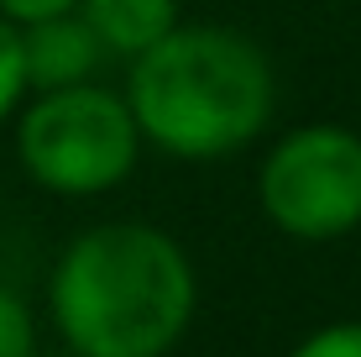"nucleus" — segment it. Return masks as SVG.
I'll use <instances>...</instances> for the list:
<instances>
[{
  "label": "nucleus",
  "instance_id": "obj_1",
  "mask_svg": "<svg viewBox=\"0 0 361 357\" xmlns=\"http://www.w3.org/2000/svg\"><path fill=\"white\" fill-rule=\"evenodd\" d=\"M194 315V268L157 226L84 231L53 274V321L79 357H163Z\"/></svg>",
  "mask_w": 361,
  "mask_h": 357
},
{
  "label": "nucleus",
  "instance_id": "obj_2",
  "mask_svg": "<svg viewBox=\"0 0 361 357\" xmlns=\"http://www.w3.org/2000/svg\"><path fill=\"white\" fill-rule=\"evenodd\" d=\"M126 105L173 158H226L272 116V64L241 32L173 27L136 53Z\"/></svg>",
  "mask_w": 361,
  "mask_h": 357
},
{
  "label": "nucleus",
  "instance_id": "obj_3",
  "mask_svg": "<svg viewBox=\"0 0 361 357\" xmlns=\"http://www.w3.org/2000/svg\"><path fill=\"white\" fill-rule=\"evenodd\" d=\"M16 147L42 189L99 194L131 174L142 127L121 95L68 84V90H42V100L16 127Z\"/></svg>",
  "mask_w": 361,
  "mask_h": 357
},
{
  "label": "nucleus",
  "instance_id": "obj_4",
  "mask_svg": "<svg viewBox=\"0 0 361 357\" xmlns=\"http://www.w3.org/2000/svg\"><path fill=\"white\" fill-rule=\"evenodd\" d=\"M262 211L298 242H330L361 226V137L345 127H304L267 153Z\"/></svg>",
  "mask_w": 361,
  "mask_h": 357
},
{
  "label": "nucleus",
  "instance_id": "obj_5",
  "mask_svg": "<svg viewBox=\"0 0 361 357\" xmlns=\"http://www.w3.org/2000/svg\"><path fill=\"white\" fill-rule=\"evenodd\" d=\"M105 58V42L79 11L21 27V64H27L32 90H68V84H90V74Z\"/></svg>",
  "mask_w": 361,
  "mask_h": 357
},
{
  "label": "nucleus",
  "instance_id": "obj_6",
  "mask_svg": "<svg viewBox=\"0 0 361 357\" xmlns=\"http://www.w3.org/2000/svg\"><path fill=\"white\" fill-rule=\"evenodd\" d=\"M79 16L94 27L105 53L136 58L178 27V0H79Z\"/></svg>",
  "mask_w": 361,
  "mask_h": 357
},
{
  "label": "nucleus",
  "instance_id": "obj_7",
  "mask_svg": "<svg viewBox=\"0 0 361 357\" xmlns=\"http://www.w3.org/2000/svg\"><path fill=\"white\" fill-rule=\"evenodd\" d=\"M21 90H27V64H21V27L0 16V121H6V110L21 100Z\"/></svg>",
  "mask_w": 361,
  "mask_h": 357
},
{
  "label": "nucleus",
  "instance_id": "obj_8",
  "mask_svg": "<svg viewBox=\"0 0 361 357\" xmlns=\"http://www.w3.org/2000/svg\"><path fill=\"white\" fill-rule=\"evenodd\" d=\"M32 347H37L32 310L11 289H0V357H32Z\"/></svg>",
  "mask_w": 361,
  "mask_h": 357
},
{
  "label": "nucleus",
  "instance_id": "obj_9",
  "mask_svg": "<svg viewBox=\"0 0 361 357\" xmlns=\"http://www.w3.org/2000/svg\"><path fill=\"white\" fill-rule=\"evenodd\" d=\"M293 357H361V321L314 331L309 341H298V347H293Z\"/></svg>",
  "mask_w": 361,
  "mask_h": 357
},
{
  "label": "nucleus",
  "instance_id": "obj_10",
  "mask_svg": "<svg viewBox=\"0 0 361 357\" xmlns=\"http://www.w3.org/2000/svg\"><path fill=\"white\" fill-rule=\"evenodd\" d=\"M63 11H79V0H0V16L27 27V21H47V16H63Z\"/></svg>",
  "mask_w": 361,
  "mask_h": 357
}]
</instances>
